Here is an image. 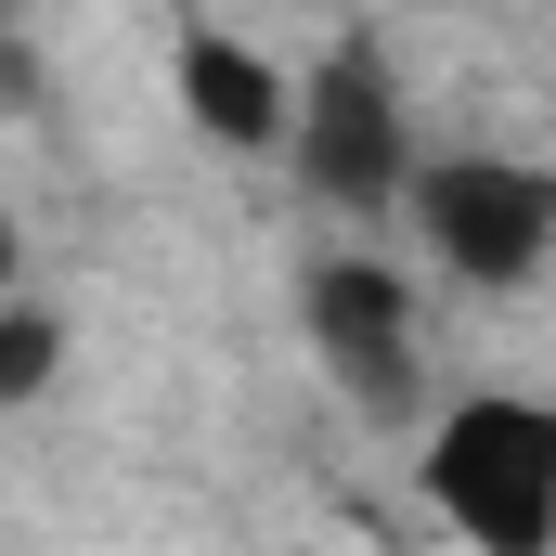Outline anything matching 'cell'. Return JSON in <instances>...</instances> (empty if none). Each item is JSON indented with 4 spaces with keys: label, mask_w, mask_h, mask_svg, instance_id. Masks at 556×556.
Returning a JSON list of instances; mask_svg holds the SVG:
<instances>
[{
    "label": "cell",
    "mask_w": 556,
    "mask_h": 556,
    "mask_svg": "<svg viewBox=\"0 0 556 556\" xmlns=\"http://www.w3.org/2000/svg\"><path fill=\"white\" fill-rule=\"evenodd\" d=\"M427 505L479 556H556V402L479 389L427 427Z\"/></svg>",
    "instance_id": "1"
},
{
    "label": "cell",
    "mask_w": 556,
    "mask_h": 556,
    "mask_svg": "<svg viewBox=\"0 0 556 556\" xmlns=\"http://www.w3.org/2000/svg\"><path fill=\"white\" fill-rule=\"evenodd\" d=\"M415 233L453 285H531L556 260V168L440 155V168H415Z\"/></svg>",
    "instance_id": "2"
},
{
    "label": "cell",
    "mask_w": 556,
    "mask_h": 556,
    "mask_svg": "<svg viewBox=\"0 0 556 556\" xmlns=\"http://www.w3.org/2000/svg\"><path fill=\"white\" fill-rule=\"evenodd\" d=\"M298 181L324 194V207H389V194H415V142H402V91H389V65L363 52V39H337L324 65H311V91H298Z\"/></svg>",
    "instance_id": "3"
},
{
    "label": "cell",
    "mask_w": 556,
    "mask_h": 556,
    "mask_svg": "<svg viewBox=\"0 0 556 556\" xmlns=\"http://www.w3.org/2000/svg\"><path fill=\"white\" fill-rule=\"evenodd\" d=\"M298 324H311L324 376L350 389V415H376V427L415 415L427 376H415V298H402V273H376V260H311Z\"/></svg>",
    "instance_id": "4"
},
{
    "label": "cell",
    "mask_w": 556,
    "mask_h": 556,
    "mask_svg": "<svg viewBox=\"0 0 556 556\" xmlns=\"http://www.w3.org/2000/svg\"><path fill=\"white\" fill-rule=\"evenodd\" d=\"M181 117H194L207 142H233V155H260V142L298 130V91L273 78V52H247V39L194 26V39H181Z\"/></svg>",
    "instance_id": "5"
},
{
    "label": "cell",
    "mask_w": 556,
    "mask_h": 556,
    "mask_svg": "<svg viewBox=\"0 0 556 556\" xmlns=\"http://www.w3.org/2000/svg\"><path fill=\"white\" fill-rule=\"evenodd\" d=\"M52 376H65V324H52V311H13V298H0V402H39Z\"/></svg>",
    "instance_id": "6"
},
{
    "label": "cell",
    "mask_w": 556,
    "mask_h": 556,
    "mask_svg": "<svg viewBox=\"0 0 556 556\" xmlns=\"http://www.w3.org/2000/svg\"><path fill=\"white\" fill-rule=\"evenodd\" d=\"M26 104H52V65L26 39H0V117H26Z\"/></svg>",
    "instance_id": "7"
},
{
    "label": "cell",
    "mask_w": 556,
    "mask_h": 556,
    "mask_svg": "<svg viewBox=\"0 0 556 556\" xmlns=\"http://www.w3.org/2000/svg\"><path fill=\"white\" fill-rule=\"evenodd\" d=\"M0 298H13V220H0Z\"/></svg>",
    "instance_id": "8"
}]
</instances>
